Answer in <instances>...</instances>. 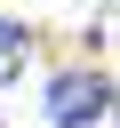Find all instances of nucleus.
<instances>
[{
  "label": "nucleus",
  "instance_id": "obj_2",
  "mask_svg": "<svg viewBox=\"0 0 120 128\" xmlns=\"http://www.w3.org/2000/svg\"><path fill=\"white\" fill-rule=\"evenodd\" d=\"M24 56H32V32H24L16 16H0V88L24 72Z\"/></svg>",
  "mask_w": 120,
  "mask_h": 128
},
{
  "label": "nucleus",
  "instance_id": "obj_1",
  "mask_svg": "<svg viewBox=\"0 0 120 128\" xmlns=\"http://www.w3.org/2000/svg\"><path fill=\"white\" fill-rule=\"evenodd\" d=\"M104 104H112V88L96 72H56L48 96H40V120L48 128H88V120H104Z\"/></svg>",
  "mask_w": 120,
  "mask_h": 128
}]
</instances>
